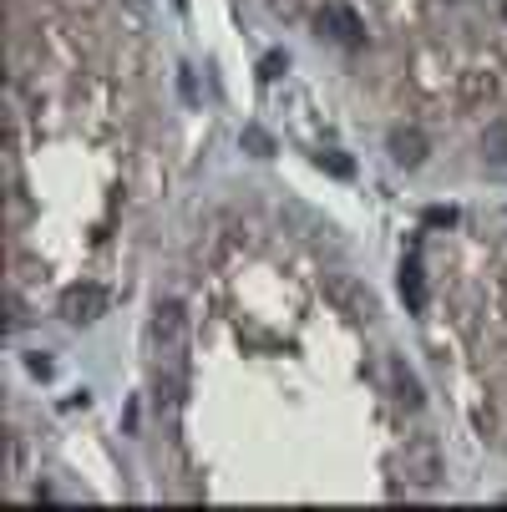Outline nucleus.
<instances>
[{"mask_svg": "<svg viewBox=\"0 0 507 512\" xmlns=\"http://www.w3.org/2000/svg\"><path fill=\"white\" fill-rule=\"evenodd\" d=\"M107 305H112V295L102 284H71V289H61V315L71 325H92L97 315H107Z\"/></svg>", "mask_w": 507, "mask_h": 512, "instance_id": "nucleus-1", "label": "nucleus"}, {"mask_svg": "<svg viewBox=\"0 0 507 512\" xmlns=\"http://www.w3.org/2000/svg\"><path fill=\"white\" fill-rule=\"evenodd\" d=\"M386 153H391L396 168H421L426 153H431V142H426V132H421L416 122H396V127L386 132Z\"/></svg>", "mask_w": 507, "mask_h": 512, "instance_id": "nucleus-2", "label": "nucleus"}, {"mask_svg": "<svg viewBox=\"0 0 507 512\" xmlns=\"http://www.w3.org/2000/svg\"><path fill=\"white\" fill-rule=\"evenodd\" d=\"M401 467H406V477L416 482V487H437L442 482V452H437V442L431 436H416V442L406 447V457H401Z\"/></svg>", "mask_w": 507, "mask_h": 512, "instance_id": "nucleus-3", "label": "nucleus"}, {"mask_svg": "<svg viewBox=\"0 0 507 512\" xmlns=\"http://www.w3.org/2000/svg\"><path fill=\"white\" fill-rule=\"evenodd\" d=\"M320 31H325L335 46H345V51L366 46V26H360V16L345 6V0H330V6L320 11Z\"/></svg>", "mask_w": 507, "mask_h": 512, "instance_id": "nucleus-4", "label": "nucleus"}, {"mask_svg": "<svg viewBox=\"0 0 507 512\" xmlns=\"http://www.w3.org/2000/svg\"><path fill=\"white\" fill-rule=\"evenodd\" d=\"M153 345L158 350H178L183 345V305L178 300H163L153 310Z\"/></svg>", "mask_w": 507, "mask_h": 512, "instance_id": "nucleus-5", "label": "nucleus"}, {"mask_svg": "<svg viewBox=\"0 0 507 512\" xmlns=\"http://www.w3.org/2000/svg\"><path fill=\"white\" fill-rule=\"evenodd\" d=\"M391 396H396L401 406H411V411L421 406V381L406 371V360H391Z\"/></svg>", "mask_w": 507, "mask_h": 512, "instance_id": "nucleus-6", "label": "nucleus"}, {"mask_svg": "<svg viewBox=\"0 0 507 512\" xmlns=\"http://www.w3.org/2000/svg\"><path fill=\"white\" fill-rule=\"evenodd\" d=\"M401 300H406V310H411V315H421V310H426V279H421V269H416V264H401Z\"/></svg>", "mask_w": 507, "mask_h": 512, "instance_id": "nucleus-7", "label": "nucleus"}, {"mask_svg": "<svg viewBox=\"0 0 507 512\" xmlns=\"http://www.w3.org/2000/svg\"><path fill=\"white\" fill-rule=\"evenodd\" d=\"M482 158L487 163H507V122H487L482 127Z\"/></svg>", "mask_w": 507, "mask_h": 512, "instance_id": "nucleus-8", "label": "nucleus"}, {"mask_svg": "<svg viewBox=\"0 0 507 512\" xmlns=\"http://www.w3.org/2000/svg\"><path fill=\"white\" fill-rule=\"evenodd\" d=\"M315 163H320V168H325L330 178H355V163H350L345 153H320Z\"/></svg>", "mask_w": 507, "mask_h": 512, "instance_id": "nucleus-9", "label": "nucleus"}, {"mask_svg": "<svg viewBox=\"0 0 507 512\" xmlns=\"http://www.w3.org/2000/svg\"><path fill=\"white\" fill-rule=\"evenodd\" d=\"M244 148H254L259 158H269V153H274V137H269L264 127H244Z\"/></svg>", "mask_w": 507, "mask_h": 512, "instance_id": "nucleus-10", "label": "nucleus"}, {"mask_svg": "<svg viewBox=\"0 0 507 512\" xmlns=\"http://www.w3.org/2000/svg\"><path fill=\"white\" fill-rule=\"evenodd\" d=\"M426 224H431V229H452L457 213H452V208H426Z\"/></svg>", "mask_w": 507, "mask_h": 512, "instance_id": "nucleus-11", "label": "nucleus"}, {"mask_svg": "<svg viewBox=\"0 0 507 512\" xmlns=\"http://www.w3.org/2000/svg\"><path fill=\"white\" fill-rule=\"evenodd\" d=\"M26 371H31L36 381H51V360H46V355H26Z\"/></svg>", "mask_w": 507, "mask_h": 512, "instance_id": "nucleus-12", "label": "nucleus"}, {"mask_svg": "<svg viewBox=\"0 0 507 512\" xmlns=\"http://www.w3.org/2000/svg\"><path fill=\"white\" fill-rule=\"evenodd\" d=\"M279 66H284V56H279V51H269V56H264V77H279Z\"/></svg>", "mask_w": 507, "mask_h": 512, "instance_id": "nucleus-13", "label": "nucleus"}, {"mask_svg": "<svg viewBox=\"0 0 507 512\" xmlns=\"http://www.w3.org/2000/svg\"><path fill=\"white\" fill-rule=\"evenodd\" d=\"M502 16H507V0H502Z\"/></svg>", "mask_w": 507, "mask_h": 512, "instance_id": "nucleus-14", "label": "nucleus"}]
</instances>
